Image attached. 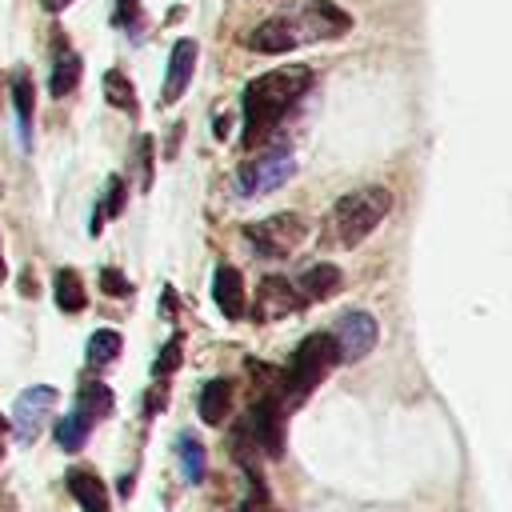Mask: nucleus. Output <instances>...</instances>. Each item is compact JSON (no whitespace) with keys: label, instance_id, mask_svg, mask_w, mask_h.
<instances>
[{"label":"nucleus","instance_id":"nucleus-18","mask_svg":"<svg viewBox=\"0 0 512 512\" xmlns=\"http://www.w3.org/2000/svg\"><path fill=\"white\" fill-rule=\"evenodd\" d=\"M112 388L108 384H100V380H88L84 388H80V396H76V408L96 424V420H104V416H112Z\"/></svg>","mask_w":512,"mask_h":512},{"label":"nucleus","instance_id":"nucleus-10","mask_svg":"<svg viewBox=\"0 0 512 512\" xmlns=\"http://www.w3.org/2000/svg\"><path fill=\"white\" fill-rule=\"evenodd\" d=\"M192 68H196V40L192 36H180L168 52V76H164V92H160V104H176L184 96V88L192 84Z\"/></svg>","mask_w":512,"mask_h":512},{"label":"nucleus","instance_id":"nucleus-15","mask_svg":"<svg viewBox=\"0 0 512 512\" xmlns=\"http://www.w3.org/2000/svg\"><path fill=\"white\" fill-rule=\"evenodd\" d=\"M12 104H16V124H20V144H32V116H36V88L24 68L12 72Z\"/></svg>","mask_w":512,"mask_h":512},{"label":"nucleus","instance_id":"nucleus-14","mask_svg":"<svg viewBox=\"0 0 512 512\" xmlns=\"http://www.w3.org/2000/svg\"><path fill=\"white\" fill-rule=\"evenodd\" d=\"M80 72H84V64H80V52L72 48V44H56V56H52V80H48V88H52V96H72L76 92V84H80Z\"/></svg>","mask_w":512,"mask_h":512},{"label":"nucleus","instance_id":"nucleus-1","mask_svg":"<svg viewBox=\"0 0 512 512\" xmlns=\"http://www.w3.org/2000/svg\"><path fill=\"white\" fill-rule=\"evenodd\" d=\"M352 32V16L332 4V0H292L280 12H272L268 20H260L248 32V48L264 52V56H284L296 52L304 44H320V40H340Z\"/></svg>","mask_w":512,"mask_h":512},{"label":"nucleus","instance_id":"nucleus-9","mask_svg":"<svg viewBox=\"0 0 512 512\" xmlns=\"http://www.w3.org/2000/svg\"><path fill=\"white\" fill-rule=\"evenodd\" d=\"M296 308H304V300H300V292H296V284H292L288 276H268V280H260L256 300H252V320L272 324V320H280V316H288V312H296Z\"/></svg>","mask_w":512,"mask_h":512},{"label":"nucleus","instance_id":"nucleus-26","mask_svg":"<svg viewBox=\"0 0 512 512\" xmlns=\"http://www.w3.org/2000/svg\"><path fill=\"white\" fill-rule=\"evenodd\" d=\"M100 288H104L108 296H116V300L132 296V284H128V276H120L116 268H100Z\"/></svg>","mask_w":512,"mask_h":512},{"label":"nucleus","instance_id":"nucleus-28","mask_svg":"<svg viewBox=\"0 0 512 512\" xmlns=\"http://www.w3.org/2000/svg\"><path fill=\"white\" fill-rule=\"evenodd\" d=\"M240 512H268V496H252V500H248Z\"/></svg>","mask_w":512,"mask_h":512},{"label":"nucleus","instance_id":"nucleus-11","mask_svg":"<svg viewBox=\"0 0 512 512\" xmlns=\"http://www.w3.org/2000/svg\"><path fill=\"white\" fill-rule=\"evenodd\" d=\"M212 296H216V308L224 312V320H244L248 312V296H244V280L232 264H216L212 272Z\"/></svg>","mask_w":512,"mask_h":512},{"label":"nucleus","instance_id":"nucleus-24","mask_svg":"<svg viewBox=\"0 0 512 512\" xmlns=\"http://www.w3.org/2000/svg\"><path fill=\"white\" fill-rule=\"evenodd\" d=\"M180 348H184V340H180V336H172V340L160 348V356L152 360V372H156V380H160V376H172V372L180 368Z\"/></svg>","mask_w":512,"mask_h":512},{"label":"nucleus","instance_id":"nucleus-30","mask_svg":"<svg viewBox=\"0 0 512 512\" xmlns=\"http://www.w3.org/2000/svg\"><path fill=\"white\" fill-rule=\"evenodd\" d=\"M4 276H8V264H4V244H0V284H4Z\"/></svg>","mask_w":512,"mask_h":512},{"label":"nucleus","instance_id":"nucleus-6","mask_svg":"<svg viewBox=\"0 0 512 512\" xmlns=\"http://www.w3.org/2000/svg\"><path fill=\"white\" fill-rule=\"evenodd\" d=\"M304 236H308V224H304V216H296V212H276V216L256 220V224L244 228V240H248L264 260H284L288 252L300 248Z\"/></svg>","mask_w":512,"mask_h":512},{"label":"nucleus","instance_id":"nucleus-19","mask_svg":"<svg viewBox=\"0 0 512 512\" xmlns=\"http://www.w3.org/2000/svg\"><path fill=\"white\" fill-rule=\"evenodd\" d=\"M104 96H108V104L112 108H124V112H140V104H136V84L128 80V72H120V68H108L104 72Z\"/></svg>","mask_w":512,"mask_h":512},{"label":"nucleus","instance_id":"nucleus-3","mask_svg":"<svg viewBox=\"0 0 512 512\" xmlns=\"http://www.w3.org/2000/svg\"><path fill=\"white\" fill-rule=\"evenodd\" d=\"M392 212V192L380 188V184H368V188H356V192H344L332 212H328V232L340 248H356L364 244L380 224L384 216Z\"/></svg>","mask_w":512,"mask_h":512},{"label":"nucleus","instance_id":"nucleus-13","mask_svg":"<svg viewBox=\"0 0 512 512\" xmlns=\"http://www.w3.org/2000/svg\"><path fill=\"white\" fill-rule=\"evenodd\" d=\"M68 492H72V500H76L84 512H112L104 480H100L96 472H88V468H72V472H68Z\"/></svg>","mask_w":512,"mask_h":512},{"label":"nucleus","instance_id":"nucleus-2","mask_svg":"<svg viewBox=\"0 0 512 512\" xmlns=\"http://www.w3.org/2000/svg\"><path fill=\"white\" fill-rule=\"evenodd\" d=\"M312 68L308 64H280L272 72H260L256 80H248L244 88V148H264L272 140V132L280 128V120L300 104V96H308L312 88Z\"/></svg>","mask_w":512,"mask_h":512},{"label":"nucleus","instance_id":"nucleus-7","mask_svg":"<svg viewBox=\"0 0 512 512\" xmlns=\"http://www.w3.org/2000/svg\"><path fill=\"white\" fill-rule=\"evenodd\" d=\"M56 400H60V396H56V388H48V384H32V388H24V392L16 396V404H12V432H16L20 444H32V440L44 432V424H48Z\"/></svg>","mask_w":512,"mask_h":512},{"label":"nucleus","instance_id":"nucleus-21","mask_svg":"<svg viewBox=\"0 0 512 512\" xmlns=\"http://www.w3.org/2000/svg\"><path fill=\"white\" fill-rule=\"evenodd\" d=\"M88 432H92V420H88L80 408H72V412L56 424V444H60L64 452H80V448L88 444Z\"/></svg>","mask_w":512,"mask_h":512},{"label":"nucleus","instance_id":"nucleus-16","mask_svg":"<svg viewBox=\"0 0 512 512\" xmlns=\"http://www.w3.org/2000/svg\"><path fill=\"white\" fill-rule=\"evenodd\" d=\"M52 288H56V308H60V312H84V308H88L84 280H80L72 268H56Z\"/></svg>","mask_w":512,"mask_h":512},{"label":"nucleus","instance_id":"nucleus-23","mask_svg":"<svg viewBox=\"0 0 512 512\" xmlns=\"http://www.w3.org/2000/svg\"><path fill=\"white\" fill-rule=\"evenodd\" d=\"M176 456H180V472H184V480L188 484H200L204 480V464H208V456H204V444L196 440V436H180L176 440Z\"/></svg>","mask_w":512,"mask_h":512},{"label":"nucleus","instance_id":"nucleus-29","mask_svg":"<svg viewBox=\"0 0 512 512\" xmlns=\"http://www.w3.org/2000/svg\"><path fill=\"white\" fill-rule=\"evenodd\" d=\"M40 4H44V12H64L72 0H40Z\"/></svg>","mask_w":512,"mask_h":512},{"label":"nucleus","instance_id":"nucleus-22","mask_svg":"<svg viewBox=\"0 0 512 512\" xmlns=\"http://www.w3.org/2000/svg\"><path fill=\"white\" fill-rule=\"evenodd\" d=\"M124 196H128V192H124V180H120V176H108V184H104V200H100V208H92V224H88L92 236L104 232V220H108V216H120Z\"/></svg>","mask_w":512,"mask_h":512},{"label":"nucleus","instance_id":"nucleus-25","mask_svg":"<svg viewBox=\"0 0 512 512\" xmlns=\"http://www.w3.org/2000/svg\"><path fill=\"white\" fill-rule=\"evenodd\" d=\"M116 24L128 28L132 36H140V24H144V16H140V0H116Z\"/></svg>","mask_w":512,"mask_h":512},{"label":"nucleus","instance_id":"nucleus-8","mask_svg":"<svg viewBox=\"0 0 512 512\" xmlns=\"http://www.w3.org/2000/svg\"><path fill=\"white\" fill-rule=\"evenodd\" d=\"M328 336H332V344H336V356L352 364V360H364V356L376 348L380 328H376V316H372V312L352 308V312H344V316L336 320V328H332Z\"/></svg>","mask_w":512,"mask_h":512},{"label":"nucleus","instance_id":"nucleus-27","mask_svg":"<svg viewBox=\"0 0 512 512\" xmlns=\"http://www.w3.org/2000/svg\"><path fill=\"white\" fill-rule=\"evenodd\" d=\"M136 160H140V188L152 184V136L136 140Z\"/></svg>","mask_w":512,"mask_h":512},{"label":"nucleus","instance_id":"nucleus-20","mask_svg":"<svg viewBox=\"0 0 512 512\" xmlns=\"http://www.w3.org/2000/svg\"><path fill=\"white\" fill-rule=\"evenodd\" d=\"M120 348H124V340L116 328H96L88 336V368H108L120 356Z\"/></svg>","mask_w":512,"mask_h":512},{"label":"nucleus","instance_id":"nucleus-12","mask_svg":"<svg viewBox=\"0 0 512 512\" xmlns=\"http://www.w3.org/2000/svg\"><path fill=\"white\" fill-rule=\"evenodd\" d=\"M340 284H344V272H340L332 260H316V264H308V268L300 272L296 292H300L304 304H312V300H332V296L340 292Z\"/></svg>","mask_w":512,"mask_h":512},{"label":"nucleus","instance_id":"nucleus-17","mask_svg":"<svg viewBox=\"0 0 512 512\" xmlns=\"http://www.w3.org/2000/svg\"><path fill=\"white\" fill-rule=\"evenodd\" d=\"M228 408H232V384L228 380H208L200 388V420L204 424H224Z\"/></svg>","mask_w":512,"mask_h":512},{"label":"nucleus","instance_id":"nucleus-5","mask_svg":"<svg viewBox=\"0 0 512 512\" xmlns=\"http://www.w3.org/2000/svg\"><path fill=\"white\" fill-rule=\"evenodd\" d=\"M292 172H296L292 148H284V144L252 148V156H248V160L240 164V172H236V188H240V196H268V192H276L280 184H288Z\"/></svg>","mask_w":512,"mask_h":512},{"label":"nucleus","instance_id":"nucleus-4","mask_svg":"<svg viewBox=\"0 0 512 512\" xmlns=\"http://www.w3.org/2000/svg\"><path fill=\"white\" fill-rule=\"evenodd\" d=\"M340 364V356H336V344H332V336L328 332H312V336H304L300 344H296V352H292V360L276 372V388H280V400L288 404V408H296V404H304L308 400V392L332 372Z\"/></svg>","mask_w":512,"mask_h":512}]
</instances>
